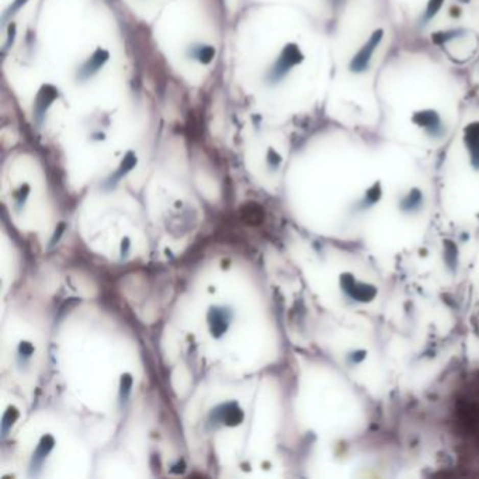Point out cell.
Segmentation results:
<instances>
[{
    "label": "cell",
    "mask_w": 479,
    "mask_h": 479,
    "mask_svg": "<svg viewBox=\"0 0 479 479\" xmlns=\"http://www.w3.org/2000/svg\"><path fill=\"white\" fill-rule=\"evenodd\" d=\"M55 445V439L52 437L51 434H45L42 436L40 440V443L35 448L33 458H31V464H30V475H37L38 471L42 467V464L46 460V457L50 456V452Z\"/></svg>",
    "instance_id": "8992f818"
},
{
    "label": "cell",
    "mask_w": 479,
    "mask_h": 479,
    "mask_svg": "<svg viewBox=\"0 0 479 479\" xmlns=\"http://www.w3.org/2000/svg\"><path fill=\"white\" fill-rule=\"evenodd\" d=\"M207 321L212 338H222L231 325L232 310L228 306H211L207 314Z\"/></svg>",
    "instance_id": "3957f363"
},
{
    "label": "cell",
    "mask_w": 479,
    "mask_h": 479,
    "mask_svg": "<svg viewBox=\"0 0 479 479\" xmlns=\"http://www.w3.org/2000/svg\"><path fill=\"white\" fill-rule=\"evenodd\" d=\"M243 419H245L243 409L235 400L218 405L209 413V424H212L214 427L218 424L235 427L243 422Z\"/></svg>",
    "instance_id": "6da1fadb"
},
{
    "label": "cell",
    "mask_w": 479,
    "mask_h": 479,
    "mask_svg": "<svg viewBox=\"0 0 479 479\" xmlns=\"http://www.w3.org/2000/svg\"><path fill=\"white\" fill-rule=\"evenodd\" d=\"M24 3H26V0H16V3H14V5H13V7H10V9H9V14H13V13L16 12V10H18V9H20V7L23 6Z\"/></svg>",
    "instance_id": "d6986e66"
},
{
    "label": "cell",
    "mask_w": 479,
    "mask_h": 479,
    "mask_svg": "<svg viewBox=\"0 0 479 479\" xmlns=\"http://www.w3.org/2000/svg\"><path fill=\"white\" fill-rule=\"evenodd\" d=\"M34 351H35V349H34V346H33V343H30V342H27V340H23V342H20V344H18V349H17L18 358L30 360V358H31V355L34 354Z\"/></svg>",
    "instance_id": "4fadbf2b"
},
{
    "label": "cell",
    "mask_w": 479,
    "mask_h": 479,
    "mask_svg": "<svg viewBox=\"0 0 479 479\" xmlns=\"http://www.w3.org/2000/svg\"><path fill=\"white\" fill-rule=\"evenodd\" d=\"M382 30L374 31L371 37H370V40L367 41V44H364V45L361 46L360 51L357 52V55H355V57L351 59V62H350V69H351L353 72L360 74V72H364V70L368 68L370 61H371L372 52L375 50V46L379 44V41L382 40Z\"/></svg>",
    "instance_id": "277c9868"
},
{
    "label": "cell",
    "mask_w": 479,
    "mask_h": 479,
    "mask_svg": "<svg viewBox=\"0 0 479 479\" xmlns=\"http://www.w3.org/2000/svg\"><path fill=\"white\" fill-rule=\"evenodd\" d=\"M267 160H269V164H270L271 167H273V169H276L277 166L280 164V162H281V158L278 156V153H277L276 151L270 149V151H269V156H267Z\"/></svg>",
    "instance_id": "e0dca14e"
},
{
    "label": "cell",
    "mask_w": 479,
    "mask_h": 479,
    "mask_svg": "<svg viewBox=\"0 0 479 479\" xmlns=\"http://www.w3.org/2000/svg\"><path fill=\"white\" fill-rule=\"evenodd\" d=\"M55 97H57L55 89L52 86H44L41 89L38 97H37V103H35V113H37V115H42V113L45 111L46 108L51 106V103L54 102Z\"/></svg>",
    "instance_id": "9c48e42d"
},
{
    "label": "cell",
    "mask_w": 479,
    "mask_h": 479,
    "mask_svg": "<svg viewBox=\"0 0 479 479\" xmlns=\"http://www.w3.org/2000/svg\"><path fill=\"white\" fill-rule=\"evenodd\" d=\"M132 375L131 374H123L121 377V382H119V402L124 403L128 399V396L131 394V388H132Z\"/></svg>",
    "instance_id": "7c38bea8"
},
{
    "label": "cell",
    "mask_w": 479,
    "mask_h": 479,
    "mask_svg": "<svg viewBox=\"0 0 479 479\" xmlns=\"http://www.w3.org/2000/svg\"><path fill=\"white\" fill-rule=\"evenodd\" d=\"M108 59V52L104 51V50H97L91 58L87 61V62L82 66L80 69V74L79 76L82 79H87L89 76H91L93 74H96L99 68L102 66L103 63L106 62Z\"/></svg>",
    "instance_id": "ba28073f"
},
{
    "label": "cell",
    "mask_w": 479,
    "mask_h": 479,
    "mask_svg": "<svg viewBox=\"0 0 479 479\" xmlns=\"http://www.w3.org/2000/svg\"><path fill=\"white\" fill-rule=\"evenodd\" d=\"M214 55H215V51L212 46H201V48L198 50L196 57L200 59V62L208 63V62H211V59L214 58Z\"/></svg>",
    "instance_id": "5bb4252c"
},
{
    "label": "cell",
    "mask_w": 479,
    "mask_h": 479,
    "mask_svg": "<svg viewBox=\"0 0 479 479\" xmlns=\"http://www.w3.org/2000/svg\"><path fill=\"white\" fill-rule=\"evenodd\" d=\"M441 2H443V0H430V2H428L427 10H426V14H424V18H426V20L433 17L434 14H436V12L441 7Z\"/></svg>",
    "instance_id": "9a60e30c"
},
{
    "label": "cell",
    "mask_w": 479,
    "mask_h": 479,
    "mask_svg": "<svg viewBox=\"0 0 479 479\" xmlns=\"http://www.w3.org/2000/svg\"><path fill=\"white\" fill-rule=\"evenodd\" d=\"M413 123L419 127H422L423 130L427 131L430 135L439 136L443 134V123L440 115L433 110H423L413 115Z\"/></svg>",
    "instance_id": "5b68a950"
},
{
    "label": "cell",
    "mask_w": 479,
    "mask_h": 479,
    "mask_svg": "<svg viewBox=\"0 0 479 479\" xmlns=\"http://www.w3.org/2000/svg\"><path fill=\"white\" fill-rule=\"evenodd\" d=\"M29 193H30V188L27 184L21 186V188L18 190V193L16 194V207H17V208H21V205H23L24 201H26V198H27V196H29Z\"/></svg>",
    "instance_id": "2e32d148"
},
{
    "label": "cell",
    "mask_w": 479,
    "mask_h": 479,
    "mask_svg": "<svg viewBox=\"0 0 479 479\" xmlns=\"http://www.w3.org/2000/svg\"><path fill=\"white\" fill-rule=\"evenodd\" d=\"M18 409L16 406H9L7 408V411L5 412V416H3V420H2V434H3V437H6L7 433H9V430L13 427V424L14 422L18 419Z\"/></svg>",
    "instance_id": "8fae6325"
},
{
    "label": "cell",
    "mask_w": 479,
    "mask_h": 479,
    "mask_svg": "<svg viewBox=\"0 0 479 479\" xmlns=\"http://www.w3.org/2000/svg\"><path fill=\"white\" fill-rule=\"evenodd\" d=\"M135 163H136V156L132 152H130L127 156H125L124 160H123V163H121V166H119V169L117 170V172L114 173L113 177L110 179V184H115V183H117V181H118L123 176L127 175V173H128V172H130V170L135 166Z\"/></svg>",
    "instance_id": "30bf717a"
},
{
    "label": "cell",
    "mask_w": 479,
    "mask_h": 479,
    "mask_svg": "<svg viewBox=\"0 0 479 479\" xmlns=\"http://www.w3.org/2000/svg\"><path fill=\"white\" fill-rule=\"evenodd\" d=\"M130 248H131L130 237H124V239H123V242H121V256H123V257L128 254Z\"/></svg>",
    "instance_id": "ac0fdd59"
},
{
    "label": "cell",
    "mask_w": 479,
    "mask_h": 479,
    "mask_svg": "<svg viewBox=\"0 0 479 479\" xmlns=\"http://www.w3.org/2000/svg\"><path fill=\"white\" fill-rule=\"evenodd\" d=\"M302 59H304V55H302V52L299 51L298 45H295V44H288L284 50H282L281 55L278 57V59L274 63V66L271 69L270 72V78L271 80H277L282 79L285 75L290 72V69L295 66V65H298L299 62H302Z\"/></svg>",
    "instance_id": "7a4b0ae2"
},
{
    "label": "cell",
    "mask_w": 479,
    "mask_h": 479,
    "mask_svg": "<svg viewBox=\"0 0 479 479\" xmlns=\"http://www.w3.org/2000/svg\"><path fill=\"white\" fill-rule=\"evenodd\" d=\"M465 145L471 153L473 163L479 167V123L468 125L465 130Z\"/></svg>",
    "instance_id": "52a82bcc"
}]
</instances>
